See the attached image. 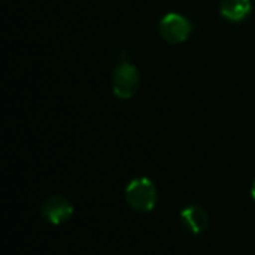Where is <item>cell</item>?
<instances>
[{
    "label": "cell",
    "instance_id": "7",
    "mask_svg": "<svg viewBox=\"0 0 255 255\" xmlns=\"http://www.w3.org/2000/svg\"><path fill=\"white\" fill-rule=\"evenodd\" d=\"M251 194H253V197L255 199V181L254 184H253V188H251Z\"/></svg>",
    "mask_w": 255,
    "mask_h": 255
},
{
    "label": "cell",
    "instance_id": "2",
    "mask_svg": "<svg viewBox=\"0 0 255 255\" xmlns=\"http://www.w3.org/2000/svg\"><path fill=\"white\" fill-rule=\"evenodd\" d=\"M139 82H140L139 70L130 61L123 60L114 69L112 91H114L115 97H118L120 100L131 99L139 88Z\"/></svg>",
    "mask_w": 255,
    "mask_h": 255
},
{
    "label": "cell",
    "instance_id": "3",
    "mask_svg": "<svg viewBox=\"0 0 255 255\" xmlns=\"http://www.w3.org/2000/svg\"><path fill=\"white\" fill-rule=\"evenodd\" d=\"M191 22L181 13L169 12L158 22L160 36L169 43H182L191 34Z\"/></svg>",
    "mask_w": 255,
    "mask_h": 255
},
{
    "label": "cell",
    "instance_id": "4",
    "mask_svg": "<svg viewBox=\"0 0 255 255\" xmlns=\"http://www.w3.org/2000/svg\"><path fill=\"white\" fill-rule=\"evenodd\" d=\"M40 212L45 221L60 226L73 215V205L63 196H51L42 203Z\"/></svg>",
    "mask_w": 255,
    "mask_h": 255
},
{
    "label": "cell",
    "instance_id": "5",
    "mask_svg": "<svg viewBox=\"0 0 255 255\" xmlns=\"http://www.w3.org/2000/svg\"><path fill=\"white\" fill-rule=\"evenodd\" d=\"M181 221H182L184 227L194 235L203 233L209 226V217H208L206 211L197 205H191V206L185 208L181 212Z\"/></svg>",
    "mask_w": 255,
    "mask_h": 255
},
{
    "label": "cell",
    "instance_id": "1",
    "mask_svg": "<svg viewBox=\"0 0 255 255\" xmlns=\"http://www.w3.org/2000/svg\"><path fill=\"white\" fill-rule=\"evenodd\" d=\"M127 203L137 212H149L157 203V188L149 178H136L126 188Z\"/></svg>",
    "mask_w": 255,
    "mask_h": 255
},
{
    "label": "cell",
    "instance_id": "6",
    "mask_svg": "<svg viewBox=\"0 0 255 255\" xmlns=\"http://www.w3.org/2000/svg\"><path fill=\"white\" fill-rule=\"evenodd\" d=\"M253 10L251 0H221L220 13L230 22H242Z\"/></svg>",
    "mask_w": 255,
    "mask_h": 255
}]
</instances>
